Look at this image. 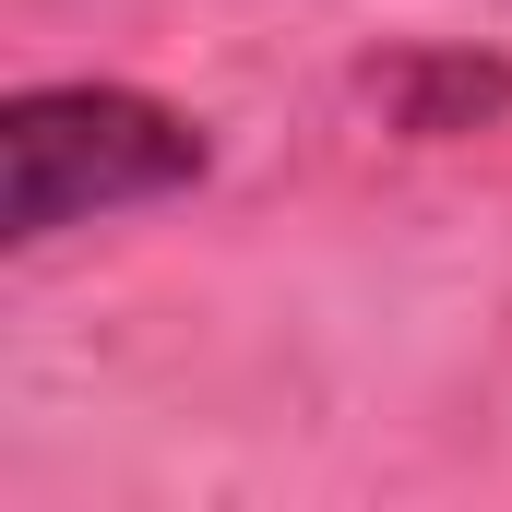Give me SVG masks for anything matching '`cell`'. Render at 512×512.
<instances>
[{
  "mask_svg": "<svg viewBox=\"0 0 512 512\" xmlns=\"http://www.w3.org/2000/svg\"><path fill=\"white\" fill-rule=\"evenodd\" d=\"M203 167H215L203 120H179L143 84H24L0 108V239L36 251L84 215L191 191Z\"/></svg>",
  "mask_w": 512,
  "mask_h": 512,
  "instance_id": "obj_1",
  "label": "cell"
}]
</instances>
